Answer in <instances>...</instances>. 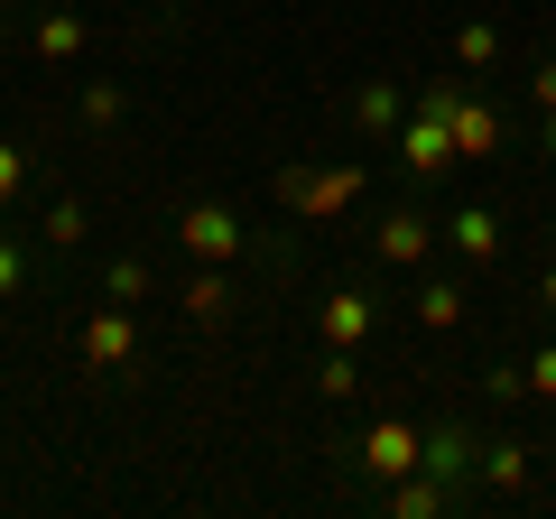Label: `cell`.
Wrapping results in <instances>:
<instances>
[{
	"mask_svg": "<svg viewBox=\"0 0 556 519\" xmlns=\"http://www.w3.org/2000/svg\"><path fill=\"white\" fill-rule=\"evenodd\" d=\"M417 112H437L445 130H455V159H501V112L473 93V84H427Z\"/></svg>",
	"mask_w": 556,
	"mask_h": 519,
	"instance_id": "6da1fadb",
	"label": "cell"
},
{
	"mask_svg": "<svg viewBox=\"0 0 556 519\" xmlns=\"http://www.w3.org/2000/svg\"><path fill=\"white\" fill-rule=\"evenodd\" d=\"M353 195H362V159H343V167H288V177H278V204L306 214V223H334Z\"/></svg>",
	"mask_w": 556,
	"mask_h": 519,
	"instance_id": "7a4b0ae2",
	"label": "cell"
},
{
	"mask_svg": "<svg viewBox=\"0 0 556 519\" xmlns=\"http://www.w3.org/2000/svg\"><path fill=\"white\" fill-rule=\"evenodd\" d=\"M177 241H186L195 260H214V269H241V251H251L241 214H232V204H214V195H204V204H186V214H177Z\"/></svg>",
	"mask_w": 556,
	"mask_h": 519,
	"instance_id": "3957f363",
	"label": "cell"
},
{
	"mask_svg": "<svg viewBox=\"0 0 556 519\" xmlns=\"http://www.w3.org/2000/svg\"><path fill=\"white\" fill-rule=\"evenodd\" d=\"M130 353H139V325H130V306H93V325H84V371H130Z\"/></svg>",
	"mask_w": 556,
	"mask_h": 519,
	"instance_id": "277c9868",
	"label": "cell"
},
{
	"mask_svg": "<svg viewBox=\"0 0 556 519\" xmlns=\"http://www.w3.org/2000/svg\"><path fill=\"white\" fill-rule=\"evenodd\" d=\"M417 473H437L445 492H464V482L482 473V445H473V427H427V455H417Z\"/></svg>",
	"mask_w": 556,
	"mask_h": 519,
	"instance_id": "5b68a950",
	"label": "cell"
},
{
	"mask_svg": "<svg viewBox=\"0 0 556 519\" xmlns=\"http://www.w3.org/2000/svg\"><path fill=\"white\" fill-rule=\"evenodd\" d=\"M417 455H427V436H417L408 418H380L371 436H362V473H380V482H399V473H417Z\"/></svg>",
	"mask_w": 556,
	"mask_h": 519,
	"instance_id": "8992f818",
	"label": "cell"
},
{
	"mask_svg": "<svg viewBox=\"0 0 556 519\" xmlns=\"http://www.w3.org/2000/svg\"><path fill=\"white\" fill-rule=\"evenodd\" d=\"M399 167H408V177H437V167H455V130H445L437 112L399 121Z\"/></svg>",
	"mask_w": 556,
	"mask_h": 519,
	"instance_id": "52a82bcc",
	"label": "cell"
},
{
	"mask_svg": "<svg viewBox=\"0 0 556 519\" xmlns=\"http://www.w3.org/2000/svg\"><path fill=\"white\" fill-rule=\"evenodd\" d=\"M371 251L390 260V269H417V260L437 251V232H427V214H408V204H390V214H380V232H371Z\"/></svg>",
	"mask_w": 556,
	"mask_h": 519,
	"instance_id": "ba28073f",
	"label": "cell"
},
{
	"mask_svg": "<svg viewBox=\"0 0 556 519\" xmlns=\"http://www.w3.org/2000/svg\"><path fill=\"white\" fill-rule=\"evenodd\" d=\"M316 334L334 343V353H353V343L371 334V298H362V288H334V298L316 306Z\"/></svg>",
	"mask_w": 556,
	"mask_h": 519,
	"instance_id": "9c48e42d",
	"label": "cell"
},
{
	"mask_svg": "<svg viewBox=\"0 0 556 519\" xmlns=\"http://www.w3.org/2000/svg\"><path fill=\"white\" fill-rule=\"evenodd\" d=\"M177 306H186V325H223V316H232V269H214V260H204L195 279L177 288Z\"/></svg>",
	"mask_w": 556,
	"mask_h": 519,
	"instance_id": "30bf717a",
	"label": "cell"
},
{
	"mask_svg": "<svg viewBox=\"0 0 556 519\" xmlns=\"http://www.w3.org/2000/svg\"><path fill=\"white\" fill-rule=\"evenodd\" d=\"M445 241H455V260L482 269V260H501V214H492V204H464V214L445 223Z\"/></svg>",
	"mask_w": 556,
	"mask_h": 519,
	"instance_id": "8fae6325",
	"label": "cell"
},
{
	"mask_svg": "<svg viewBox=\"0 0 556 519\" xmlns=\"http://www.w3.org/2000/svg\"><path fill=\"white\" fill-rule=\"evenodd\" d=\"M399 121H408V102H399V84H362V93H353V130H362V140H390Z\"/></svg>",
	"mask_w": 556,
	"mask_h": 519,
	"instance_id": "7c38bea8",
	"label": "cell"
},
{
	"mask_svg": "<svg viewBox=\"0 0 556 519\" xmlns=\"http://www.w3.org/2000/svg\"><path fill=\"white\" fill-rule=\"evenodd\" d=\"M445 501H455V492H445L437 473H399V482H390V510H399V519H437Z\"/></svg>",
	"mask_w": 556,
	"mask_h": 519,
	"instance_id": "4fadbf2b",
	"label": "cell"
},
{
	"mask_svg": "<svg viewBox=\"0 0 556 519\" xmlns=\"http://www.w3.org/2000/svg\"><path fill=\"white\" fill-rule=\"evenodd\" d=\"M417 325H427V334H455V325H464V288L455 279H427V288H417Z\"/></svg>",
	"mask_w": 556,
	"mask_h": 519,
	"instance_id": "5bb4252c",
	"label": "cell"
},
{
	"mask_svg": "<svg viewBox=\"0 0 556 519\" xmlns=\"http://www.w3.org/2000/svg\"><path fill=\"white\" fill-rule=\"evenodd\" d=\"M538 464H529V445L519 436H501V445H482V482H492V492H519V482H529Z\"/></svg>",
	"mask_w": 556,
	"mask_h": 519,
	"instance_id": "9a60e30c",
	"label": "cell"
},
{
	"mask_svg": "<svg viewBox=\"0 0 556 519\" xmlns=\"http://www.w3.org/2000/svg\"><path fill=\"white\" fill-rule=\"evenodd\" d=\"M455 65H464V75H492V65H501V28L492 20H464L455 28Z\"/></svg>",
	"mask_w": 556,
	"mask_h": 519,
	"instance_id": "2e32d148",
	"label": "cell"
},
{
	"mask_svg": "<svg viewBox=\"0 0 556 519\" xmlns=\"http://www.w3.org/2000/svg\"><path fill=\"white\" fill-rule=\"evenodd\" d=\"M75 47H84V20H75V10H47V20H38V56H47V65H65Z\"/></svg>",
	"mask_w": 556,
	"mask_h": 519,
	"instance_id": "e0dca14e",
	"label": "cell"
},
{
	"mask_svg": "<svg viewBox=\"0 0 556 519\" xmlns=\"http://www.w3.org/2000/svg\"><path fill=\"white\" fill-rule=\"evenodd\" d=\"M149 288H159V279H149V260H112V279H102V298L139 306V298H149Z\"/></svg>",
	"mask_w": 556,
	"mask_h": 519,
	"instance_id": "ac0fdd59",
	"label": "cell"
},
{
	"mask_svg": "<svg viewBox=\"0 0 556 519\" xmlns=\"http://www.w3.org/2000/svg\"><path fill=\"white\" fill-rule=\"evenodd\" d=\"M121 112H130V93H121V84H84V130H112Z\"/></svg>",
	"mask_w": 556,
	"mask_h": 519,
	"instance_id": "d6986e66",
	"label": "cell"
},
{
	"mask_svg": "<svg viewBox=\"0 0 556 519\" xmlns=\"http://www.w3.org/2000/svg\"><path fill=\"white\" fill-rule=\"evenodd\" d=\"M316 390H325V400H353V390H362L353 353H334V343H325V362H316Z\"/></svg>",
	"mask_w": 556,
	"mask_h": 519,
	"instance_id": "ffe728a7",
	"label": "cell"
},
{
	"mask_svg": "<svg viewBox=\"0 0 556 519\" xmlns=\"http://www.w3.org/2000/svg\"><path fill=\"white\" fill-rule=\"evenodd\" d=\"M28 288V251H20V232H0V298H20Z\"/></svg>",
	"mask_w": 556,
	"mask_h": 519,
	"instance_id": "44dd1931",
	"label": "cell"
},
{
	"mask_svg": "<svg viewBox=\"0 0 556 519\" xmlns=\"http://www.w3.org/2000/svg\"><path fill=\"white\" fill-rule=\"evenodd\" d=\"M47 241H56V251H75V241H84V204H75V195L47 214Z\"/></svg>",
	"mask_w": 556,
	"mask_h": 519,
	"instance_id": "7402d4cb",
	"label": "cell"
},
{
	"mask_svg": "<svg viewBox=\"0 0 556 519\" xmlns=\"http://www.w3.org/2000/svg\"><path fill=\"white\" fill-rule=\"evenodd\" d=\"M20 186H28V159H20V149H10V140H0V204L20 195Z\"/></svg>",
	"mask_w": 556,
	"mask_h": 519,
	"instance_id": "603a6c76",
	"label": "cell"
},
{
	"mask_svg": "<svg viewBox=\"0 0 556 519\" xmlns=\"http://www.w3.org/2000/svg\"><path fill=\"white\" fill-rule=\"evenodd\" d=\"M529 390H538V400H556V343H547V353L529 362Z\"/></svg>",
	"mask_w": 556,
	"mask_h": 519,
	"instance_id": "cb8c5ba5",
	"label": "cell"
},
{
	"mask_svg": "<svg viewBox=\"0 0 556 519\" xmlns=\"http://www.w3.org/2000/svg\"><path fill=\"white\" fill-rule=\"evenodd\" d=\"M529 102H538V112H556V56L538 65V75H529Z\"/></svg>",
	"mask_w": 556,
	"mask_h": 519,
	"instance_id": "d4e9b609",
	"label": "cell"
},
{
	"mask_svg": "<svg viewBox=\"0 0 556 519\" xmlns=\"http://www.w3.org/2000/svg\"><path fill=\"white\" fill-rule=\"evenodd\" d=\"M538 159H556V112H547V130H538Z\"/></svg>",
	"mask_w": 556,
	"mask_h": 519,
	"instance_id": "484cf974",
	"label": "cell"
},
{
	"mask_svg": "<svg viewBox=\"0 0 556 519\" xmlns=\"http://www.w3.org/2000/svg\"><path fill=\"white\" fill-rule=\"evenodd\" d=\"M538 298H547V316H556V269H547V279H538Z\"/></svg>",
	"mask_w": 556,
	"mask_h": 519,
	"instance_id": "4316f807",
	"label": "cell"
},
{
	"mask_svg": "<svg viewBox=\"0 0 556 519\" xmlns=\"http://www.w3.org/2000/svg\"><path fill=\"white\" fill-rule=\"evenodd\" d=\"M159 10H186V0H159Z\"/></svg>",
	"mask_w": 556,
	"mask_h": 519,
	"instance_id": "83f0119b",
	"label": "cell"
}]
</instances>
